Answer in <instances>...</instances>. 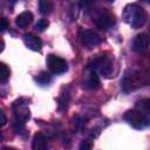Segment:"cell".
<instances>
[{
    "label": "cell",
    "mask_w": 150,
    "mask_h": 150,
    "mask_svg": "<svg viewBox=\"0 0 150 150\" xmlns=\"http://www.w3.org/2000/svg\"><path fill=\"white\" fill-rule=\"evenodd\" d=\"M80 5L83 9L88 12L91 18V21L100 29H109L112 28L116 23V18L114 13H111L108 8L94 5L91 0H80Z\"/></svg>",
    "instance_id": "1"
},
{
    "label": "cell",
    "mask_w": 150,
    "mask_h": 150,
    "mask_svg": "<svg viewBox=\"0 0 150 150\" xmlns=\"http://www.w3.org/2000/svg\"><path fill=\"white\" fill-rule=\"evenodd\" d=\"M122 19L131 28H141L146 21V12L137 4H128L122 13Z\"/></svg>",
    "instance_id": "2"
},
{
    "label": "cell",
    "mask_w": 150,
    "mask_h": 150,
    "mask_svg": "<svg viewBox=\"0 0 150 150\" xmlns=\"http://www.w3.org/2000/svg\"><path fill=\"white\" fill-rule=\"evenodd\" d=\"M12 110L14 114L13 129L15 132H21L25 129V123L30 117V112L28 109V101L26 98L15 100L12 104Z\"/></svg>",
    "instance_id": "3"
},
{
    "label": "cell",
    "mask_w": 150,
    "mask_h": 150,
    "mask_svg": "<svg viewBox=\"0 0 150 150\" xmlns=\"http://www.w3.org/2000/svg\"><path fill=\"white\" fill-rule=\"evenodd\" d=\"M114 60L108 55H98L87 64V70H91L103 77H110L112 74Z\"/></svg>",
    "instance_id": "4"
},
{
    "label": "cell",
    "mask_w": 150,
    "mask_h": 150,
    "mask_svg": "<svg viewBox=\"0 0 150 150\" xmlns=\"http://www.w3.org/2000/svg\"><path fill=\"white\" fill-rule=\"evenodd\" d=\"M123 118L130 127L137 130H142L150 124L149 118L144 115V112L137 109H131L125 111V114L123 115Z\"/></svg>",
    "instance_id": "5"
},
{
    "label": "cell",
    "mask_w": 150,
    "mask_h": 150,
    "mask_svg": "<svg viewBox=\"0 0 150 150\" xmlns=\"http://www.w3.org/2000/svg\"><path fill=\"white\" fill-rule=\"evenodd\" d=\"M46 63H47V67L50 70V73H53L55 75H61L68 70L67 61L57 55H54V54H49L47 56Z\"/></svg>",
    "instance_id": "6"
},
{
    "label": "cell",
    "mask_w": 150,
    "mask_h": 150,
    "mask_svg": "<svg viewBox=\"0 0 150 150\" xmlns=\"http://www.w3.org/2000/svg\"><path fill=\"white\" fill-rule=\"evenodd\" d=\"M79 38H80L81 43L87 48H94V47L101 45V42H102L101 36L90 29H84V28L80 29Z\"/></svg>",
    "instance_id": "7"
},
{
    "label": "cell",
    "mask_w": 150,
    "mask_h": 150,
    "mask_svg": "<svg viewBox=\"0 0 150 150\" xmlns=\"http://www.w3.org/2000/svg\"><path fill=\"white\" fill-rule=\"evenodd\" d=\"M149 47H150V36L145 33L137 34L131 42V49L138 54L145 53L149 49Z\"/></svg>",
    "instance_id": "8"
},
{
    "label": "cell",
    "mask_w": 150,
    "mask_h": 150,
    "mask_svg": "<svg viewBox=\"0 0 150 150\" xmlns=\"http://www.w3.org/2000/svg\"><path fill=\"white\" fill-rule=\"evenodd\" d=\"M22 39H23V43L26 45V47H27L28 49L34 50V52H40V50H41V48H42V42H41V40H40L38 36H35V35L28 33V34H25Z\"/></svg>",
    "instance_id": "9"
},
{
    "label": "cell",
    "mask_w": 150,
    "mask_h": 150,
    "mask_svg": "<svg viewBox=\"0 0 150 150\" xmlns=\"http://www.w3.org/2000/svg\"><path fill=\"white\" fill-rule=\"evenodd\" d=\"M101 82H100V75H97L96 73L91 71V70H88V74L83 81V87L86 89H89V90H95L100 87Z\"/></svg>",
    "instance_id": "10"
},
{
    "label": "cell",
    "mask_w": 150,
    "mask_h": 150,
    "mask_svg": "<svg viewBox=\"0 0 150 150\" xmlns=\"http://www.w3.org/2000/svg\"><path fill=\"white\" fill-rule=\"evenodd\" d=\"M48 146V136H46L42 132H36L33 137L32 148L34 150H43Z\"/></svg>",
    "instance_id": "11"
},
{
    "label": "cell",
    "mask_w": 150,
    "mask_h": 150,
    "mask_svg": "<svg viewBox=\"0 0 150 150\" xmlns=\"http://www.w3.org/2000/svg\"><path fill=\"white\" fill-rule=\"evenodd\" d=\"M33 19H34L33 14H32L30 12H28V11H25V12L20 13V14L15 18V25H16L19 28H25V27H27L28 25L32 23Z\"/></svg>",
    "instance_id": "12"
},
{
    "label": "cell",
    "mask_w": 150,
    "mask_h": 150,
    "mask_svg": "<svg viewBox=\"0 0 150 150\" xmlns=\"http://www.w3.org/2000/svg\"><path fill=\"white\" fill-rule=\"evenodd\" d=\"M34 80H35V82L39 86L45 87V86H48L52 82V75L48 71H40L39 74H36V76L34 77Z\"/></svg>",
    "instance_id": "13"
},
{
    "label": "cell",
    "mask_w": 150,
    "mask_h": 150,
    "mask_svg": "<svg viewBox=\"0 0 150 150\" xmlns=\"http://www.w3.org/2000/svg\"><path fill=\"white\" fill-rule=\"evenodd\" d=\"M54 8L52 0H39V12L42 15H48Z\"/></svg>",
    "instance_id": "14"
},
{
    "label": "cell",
    "mask_w": 150,
    "mask_h": 150,
    "mask_svg": "<svg viewBox=\"0 0 150 150\" xmlns=\"http://www.w3.org/2000/svg\"><path fill=\"white\" fill-rule=\"evenodd\" d=\"M9 75H11V70L9 68L7 67L6 63L1 62L0 63V81L2 84H5L7 82V80L9 79Z\"/></svg>",
    "instance_id": "15"
},
{
    "label": "cell",
    "mask_w": 150,
    "mask_h": 150,
    "mask_svg": "<svg viewBox=\"0 0 150 150\" xmlns=\"http://www.w3.org/2000/svg\"><path fill=\"white\" fill-rule=\"evenodd\" d=\"M68 102H69V93H62V95L59 97V110L60 111H64L68 107Z\"/></svg>",
    "instance_id": "16"
},
{
    "label": "cell",
    "mask_w": 150,
    "mask_h": 150,
    "mask_svg": "<svg viewBox=\"0 0 150 150\" xmlns=\"http://www.w3.org/2000/svg\"><path fill=\"white\" fill-rule=\"evenodd\" d=\"M137 107H139L143 111L150 114V98H145V100L137 102Z\"/></svg>",
    "instance_id": "17"
},
{
    "label": "cell",
    "mask_w": 150,
    "mask_h": 150,
    "mask_svg": "<svg viewBox=\"0 0 150 150\" xmlns=\"http://www.w3.org/2000/svg\"><path fill=\"white\" fill-rule=\"evenodd\" d=\"M48 25H49V22H48L47 19H40V20L35 23V29H36L38 32H43V30L48 27Z\"/></svg>",
    "instance_id": "18"
},
{
    "label": "cell",
    "mask_w": 150,
    "mask_h": 150,
    "mask_svg": "<svg viewBox=\"0 0 150 150\" xmlns=\"http://www.w3.org/2000/svg\"><path fill=\"white\" fill-rule=\"evenodd\" d=\"M91 148H93V142L89 141V139L83 141L80 145V149H91Z\"/></svg>",
    "instance_id": "19"
},
{
    "label": "cell",
    "mask_w": 150,
    "mask_h": 150,
    "mask_svg": "<svg viewBox=\"0 0 150 150\" xmlns=\"http://www.w3.org/2000/svg\"><path fill=\"white\" fill-rule=\"evenodd\" d=\"M7 27H8V23H7V20L5 19V18H2V20H1V32L4 33L6 29H7Z\"/></svg>",
    "instance_id": "20"
},
{
    "label": "cell",
    "mask_w": 150,
    "mask_h": 150,
    "mask_svg": "<svg viewBox=\"0 0 150 150\" xmlns=\"http://www.w3.org/2000/svg\"><path fill=\"white\" fill-rule=\"evenodd\" d=\"M0 115H1V125H5L6 124V116H5L4 110L0 111Z\"/></svg>",
    "instance_id": "21"
},
{
    "label": "cell",
    "mask_w": 150,
    "mask_h": 150,
    "mask_svg": "<svg viewBox=\"0 0 150 150\" xmlns=\"http://www.w3.org/2000/svg\"><path fill=\"white\" fill-rule=\"evenodd\" d=\"M7 1H8V5H9V7H13L18 0H7Z\"/></svg>",
    "instance_id": "22"
},
{
    "label": "cell",
    "mask_w": 150,
    "mask_h": 150,
    "mask_svg": "<svg viewBox=\"0 0 150 150\" xmlns=\"http://www.w3.org/2000/svg\"><path fill=\"white\" fill-rule=\"evenodd\" d=\"M145 1H146V2H148V4L150 5V0H145Z\"/></svg>",
    "instance_id": "23"
},
{
    "label": "cell",
    "mask_w": 150,
    "mask_h": 150,
    "mask_svg": "<svg viewBox=\"0 0 150 150\" xmlns=\"http://www.w3.org/2000/svg\"><path fill=\"white\" fill-rule=\"evenodd\" d=\"M105 1H110L111 2V1H115V0H105Z\"/></svg>",
    "instance_id": "24"
},
{
    "label": "cell",
    "mask_w": 150,
    "mask_h": 150,
    "mask_svg": "<svg viewBox=\"0 0 150 150\" xmlns=\"http://www.w3.org/2000/svg\"><path fill=\"white\" fill-rule=\"evenodd\" d=\"M149 29H150V25H149Z\"/></svg>",
    "instance_id": "25"
}]
</instances>
